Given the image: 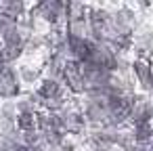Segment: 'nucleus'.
I'll return each mask as SVG.
<instances>
[{"label":"nucleus","instance_id":"9b49d317","mask_svg":"<svg viewBox=\"0 0 153 151\" xmlns=\"http://www.w3.org/2000/svg\"><path fill=\"white\" fill-rule=\"evenodd\" d=\"M15 151H32V149H30V147H25V145H19Z\"/></svg>","mask_w":153,"mask_h":151},{"label":"nucleus","instance_id":"f03ea898","mask_svg":"<svg viewBox=\"0 0 153 151\" xmlns=\"http://www.w3.org/2000/svg\"><path fill=\"white\" fill-rule=\"evenodd\" d=\"M19 86H17V78L13 69L2 67L0 69V97H13L17 94Z\"/></svg>","mask_w":153,"mask_h":151},{"label":"nucleus","instance_id":"0eeeda50","mask_svg":"<svg viewBox=\"0 0 153 151\" xmlns=\"http://www.w3.org/2000/svg\"><path fill=\"white\" fill-rule=\"evenodd\" d=\"M17 122H19V128L25 130V132H30V130L36 128V124H34V113H32V111H21Z\"/></svg>","mask_w":153,"mask_h":151},{"label":"nucleus","instance_id":"20e7f679","mask_svg":"<svg viewBox=\"0 0 153 151\" xmlns=\"http://www.w3.org/2000/svg\"><path fill=\"white\" fill-rule=\"evenodd\" d=\"M109 111L115 120H124L130 113V103L124 97H111L109 99Z\"/></svg>","mask_w":153,"mask_h":151},{"label":"nucleus","instance_id":"39448f33","mask_svg":"<svg viewBox=\"0 0 153 151\" xmlns=\"http://www.w3.org/2000/svg\"><path fill=\"white\" fill-rule=\"evenodd\" d=\"M134 71H136V76H138V80H140V84L145 88H153V74H151V69H149L147 63L136 61L134 63Z\"/></svg>","mask_w":153,"mask_h":151},{"label":"nucleus","instance_id":"6e6552de","mask_svg":"<svg viewBox=\"0 0 153 151\" xmlns=\"http://www.w3.org/2000/svg\"><path fill=\"white\" fill-rule=\"evenodd\" d=\"M151 134H153V130L149 124H138V128H136V141L138 143H147L151 138Z\"/></svg>","mask_w":153,"mask_h":151},{"label":"nucleus","instance_id":"423d86ee","mask_svg":"<svg viewBox=\"0 0 153 151\" xmlns=\"http://www.w3.org/2000/svg\"><path fill=\"white\" fill-rule=\"evenodd\" d=\"M40 94H42L44 99H55V97H59V84H57L55 80H46V82L40 86Z\"/></svg>","mask_w":153,"mask_h":151},{"label":"nucleus","instance_id":"1a4fd4ad","mask_svg":"<svg viewBox=\"0 0 153 151\" xmlns=\"http://www.w3.org/2000/svg\"><path fill=\"white\" fill-rule=\"evenodd\" d=\"M2 7H4V9H9V11H7V15H11V13H13V15H19V13H21V9H23V4H21V2H4Z\"/></svg>","mask_w":153,"mask_h":151},{"label":"nucleus","instance_id":"f8f14e48","mask_svg":"<svg viewBox=\"0 0 153 151\" xmlns=\"http://www.w3.org/2000/svg\"><path fill=\"white\" fill-rule=\"evenodd\" d=\"M2 63H4V59H2V53H0V69H2Z\"/></svg>","mask_w":153,"mask_h":151},{"label":"nucleus","instance_id":"f257e3e1","mask_svg":"<svg viewBox=\"0 0 153 151\" xmlns=\"http://www.w3.org/2000/svg\"><path fill=\"white\" fill-rule=\"evenodd\" d=\"M63 76H65V82L71 90L78 92V90L84 88V74H82L78 61H67L65 67H63Z\"/></svg>","mask_w":153,"mask_h":151},{"label":"nucleus","instance_id":"ddd939ff","mask_svg":"<svg viewBox=\"0 0 153 151\" xmlns=\"http://www.w3.org/2000/svg\"><path fill=\"white\" fill-rule=\"evenodd\" d=\"M0 151H2V149H0Z\"/></svg>","mask_w":153,"mask_h":151},{"label":"nucleus","instance_id":"7ed1b4c3","mask_svg":"<svg viewBox=\"0 0 153 151\" xmlns=\"http://www.w3.org/2000/svg\"><path fill=\"white\" fill-rule=\"evenodd\" d=\"M92 32L97 38H105L107 36V28H109V15L105 11H92Z\"/></svg>","mask_w":153,"mask_h":151},{"label":"nucleus","instance_id":"9d476101","mask_svg":"<svg viewBox=\"0 0 153 151\" xmlns=\"http://www.w3.org/2000/svg\"><path fill=\"white\" fill-rule=\"evenodd\" d=\"M11 25H7V19L4 17H0V30H9Z\"/></svg>","mask_w":153,"mask_h":151}]
</instances>
